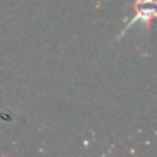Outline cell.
<instances>
[{
	"instance_id": "1",
	"label": "cell",
	"mask_w": 157,
	"mask_h": 157,
	"mask_svg": "<svg viewBox=\"0 0 157 157\" xmlns=\"http://www.w3.org/2000/svg\"><path fill=\"white\" fill-rule=\"evenodd\" d=\"M152 19H157V7H150V9H140V7H137L135 14L128 19L127 25L122 29V31H120V34L117 36V41H118L120 37H123V36H125V32L128 31L133 24H139V22H140V24H144L147 29H150V21H152Z\"/></svg>"
},
{
	"instance_id": "2",
	"label": "cell",
	"mask_w": 157,
	"mask_h": 157,
	"mask_svg": "<svg viewBox=\"0 0 157 157\" xmlns=\"http://www.w3.org/2000/svg\"><path fill=\"white\" fill-rule=\"evenodd\" d=\"M147 4L155 5V7H157V0H133L132 7H142V5H147Z\"/></svg>"
}]
</instances>
